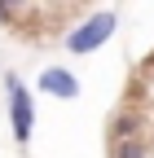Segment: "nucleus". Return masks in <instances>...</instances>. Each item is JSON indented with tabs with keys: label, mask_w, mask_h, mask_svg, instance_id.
Segmentation results:
<instances>
[{
	"label": "nucleus",
	"mask_w": 154,
	"mask_h": 158,
	"mask_svg": "<svg viewBox=\"0 0 154 158\" xmlns=\"http://www.w3.org/2000/svg\"><path fill=\"white\" fill-rule=\"evenodd\" d=\"M114 27H119V9H97V13H88L62 44H66L71 57H88V53H97L106 40L114 35Z\"/></svg>",
	"instance_id": "nucleus-1"
},
{
	"label": "nucleus",
	"mask_w": 154,
	"mask_h": 158,
	"mask_svg": "<svg viewBox=\"0 0 154 158\" xmlns=\"http://www.w3.org/2000/svg\"><path fill=\"white\" fill-rule=\"evenodd\" d=\"M5 92H9V127H13V141L27 145L31 132H35V97H31V88L13 70L5 75Z\"/></svg>",
	"instance_id": "nucleus-2"
},
{
	"label": "nucleus",
	"mask_w": 154,
	"mask_h": 158,
	"mask_svg": "<svg viewBox=\"0 0 154 158\" xmlns=\"http://www.w3.org/2000/svg\"><path fill=\"white\" fill-rule=\"evenodd\" d=\"M145 127H150V114H145L141 106H119V110L110 114V123H106V145L132 141V136H145Z\"/></svg>",
	"instance_id": "nucleus-3"
},
{
	"label": "nucleus",
	"mask_w": 154,
	"mask_h": 158,
	"mask_svg": "<svg viewBox=\"0 0 154 158\" xmlns=\"http://www.w3.org/2000/svg\"><path fill=\"white\" fill-rule=\"evenodd\" d=\"M35 88H40L44 97H53V101H75V97H79V79H75L66 66H49V70H40Z\"/></svg>",
	"instance_id": "nucleus-4"
},
{
	"label": "nucleus",
	"mask_w": 154,
	"mask_h": 158,
	"mask_svg": "<svg viewBox=\"0 0 154 158\" xmlns=\"http://www.w3.org/2000/svg\"><path fill=\"white\" fill-rule=\"evenodd\" d=\"M106 158H150V141H145V136L114 141V145H106Z\"/></svg>",
	"instance_id": "nucleus-5"
},
{
	"label": "nucleus",
	"mask_w": 154,
	"mask_h": 158,
	"mask_svg": "<svg viewBox=\"0 0 154 158\" xmlns=\"http://www.w3.org/2000/svg\"><path fill=\"white\" fill-rule=\"evenodd\" d=\"M13 22H18V13L5 5V0H0V27H13Z\"/></svg>",
	"instance_id": "nucleus-6"
},
{
	"label": "nucleus",
	"mask_w": 154,
	"mask_h": 158,
	"mask_svg": "<svg viewBox=\"0 0 154 158\" xmlns=\"http://www.w3.org/2000/svg\"><path fill=\"white\" fill-rule=\"evenodd\" d=\"M5 5H9V9L18 13V9H27V0H5Z\"/></svg>",
	"instance_id": "nucleus-7"
}]
</instances>
